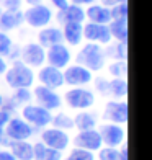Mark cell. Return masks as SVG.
Instances as JSON below:
<instances>
[{"label":"cell","instance_id":"d590c367","mask_svg":"<svg viewBox=\"0 0 152 160\" xmlns=\"http://www.w3.org/2000/svg\"><path fill=\"white\" fill-rule=\"evenodd\" d=\"M8 119H10V113L5 111V110H0V129L5 128V124L8 122Z\"/></svg>","mask_w":152,"mask_h":160},{"label":"cell","instance_id":"4dcf8cb0","mask_svg":"<svg viewBox=\"0 0 152 160\" xmlns=\"http://www.w3.org/2000/svg\"><path fill=\"white\" fill-rule=\"evenodd\" d=\"M69 158L70 160H95V155H93V152H90V150L75 147V149L70 150Z\"/></svg>","mask_w":152,"mask_h":160},{"label":"cell","instance_id":"b9f144b4","mask_svg":"<svg viewBox=\"0 0 152 160\" xmlns=\"http://www.w3.org/2000/svg\"><path fill=\"white\" fill-rule=\"evenodd\" d=\"M70 2L75 5H92L93 0H70Z\"/></svg>","mask_w":152,"mask_h":160},{"label":"cell","instance_id":"4316f807","mask_svg":"<svg viewBox=\"0 0 152 160\" xmlns=\"http://www.w3.org/2000/svg\"><path fill=\"white\" fill-rule=\"evenodd\" d=\"M128 93V82L124 78H113L108 82V95L113 98H124Z\"/></svg>","mask_w":152,"mask_h":160},{"label":"cell","instance_id":"484cf974","mask_svg":"<svg viewBox=\"0 0 152 160\" xmlns=\"http://www.w3.org/2000/svg\"><path fill=\"white\" fill-rule=\"evenodd\" d=\"M105 52V57H111L114 61H126V56H128V42H123L118 41L114 44L108 46Z\"/></svg>","mask_w":152,"mask_h":160},{"label":"cell","instance_id":"d4e9b609","mask_svg":"<svg viewBox=\"0 0 152 160\" xmlns=\"http://www.w3.org/2000/svg\"><path fill=\"white\" fill-rule=\"evenodd\" d=\"M108 30L111 38L128 42V20H111L108 23Z\"/></svg>","mask_w":152,"mask_h":160},{"label":"cell","instance_id":"74e56055","mask_svg":"<svg viewBox=\"0 0 152 160\" xmlns=\"http://www.w3.org/2000/svg\"><path fill=\"white\" fill-rule=\"evenodd\" d=\"M51 3H53L56 8L62 10V8H66V7L69 5V0H51Z\"/></svg>","mask_w":152,"mask_h":160},{"label":"cell","instance_id":"d6986e66","mask_svg":"<svg viewBox=\"0 0 152 160\" xmlns=\"http://www.w3.org/2000/svg\"><path fill=\"white\" fill-rule=\"evenodd\" d=\"M62 41H64L62 31L59 28H54V26H44L38 34V44L43 46L44 49L54 46V44H61Z\"/></svg>","mask_w":152,"mask_h":160},{"label":"cell","instance_id":"2e32d148","mask_svg":"<svg viewBox=\"0 0 152 160\" xmlns=\"http://www.w3.org/2000/svg\"><path fill=\"white\" fill-rule=\"evenodd\" d=\"M38 80L41 82V85L48 87L51 90H56L64 85V75H62L61 69H56L53 65L41 67V70L38 72Z\"/></svg>","mask_w":152,"mask_h":160},{"label":"cell","instance_id":"ffe728a7","mask_svg":"<svg viewBox=\"0 0 152 160\" xmlns=\"http://www.w3.org/2000/svg\"><path fill=\"white\" fill-rule=\"evenodd\" d=\"M62 38L64 41L70 46H79L82 42V38H84V25L82 23H64V28H62Z\"/></svg>","mask_w":152,"mask_h":160},{"label":"cell","instance_id":"e575fe53","mask_svg":"<svg viewBox=\"0 0 152 160\" xmlns=\"http://www.w3.org/2000/svg\"><path fill=\"white\" fill-rule=\"evenodd\" d=\"M0 7L5 10H20L21 0H0Z\"/></svg>","mask_w":152,"mask_h":160},{"label":"cell","instance_id":"3957f363","mask_svg":"<svg viewBox=\"0 0 152 160\" xmlns=\"http://www.w3.org/2000/svg\"><path fill=\"white\" fill-rule=\"evenodd\" d=\"M64 100L74 110H89L95 105V95L82 87H72L64 93Z\"/></svg>","mask_w":152,"mask_h":160},{"label":"cell","instance_id":"83f0119b","mask_svg":"<svg viewBox=\"0 0 152 160\" xmlns=\"http://www.w3.org/2000/svg\"><path fill=\"white\" fill-rule=\"evenodd\" d=\"M51 122L54 124V128L62 129V131H66V129H72V128H74V119H72L67 113H62V111H61V113H57L56 116H53Z\"/></svg>","mask_w":152,"mask_h":160},{"label":"cell","instance_id":"f546056e","mask_svg":"<svg viewBox=\"0 0 152 160\" xmlns=\"http://www.w3.org/2000/svg\"><path fill=\"white\" fill-rule=\"evenodd\" d=\"M110 74L114 78H124L128 75V64H126V61H114L110 65Z\"/></svg>","mask_w":152,"mask_h":160},{"label":"cell","instance_id":"ba28073f","mask_svg":"<svg viewBox=\"0 0 152 160\" xmlns=\"http://www.w3.org/2000/svg\"><path fill=\"white\" fill-rule=\"evenodd\" d=\"M64 75V83H67L70 87H82V85H89L92 80H93V75L89 69L82 67L79 64H74V65H67L66 67V72H62Z\"/></svg>","mask_w":152,"mask_h":160},{"label":"cell","instance_id":"f6af8a7d","mask_svg":"<svg viewBox=\"0 0 152 160\" xmlns=\"http://www.w3.org/2000/svg\"><path fill=\"white\" fill-rule=\"evenodd\" d=\"M2 103H3V97L0 95V108H2Z\"/></svg>","mask_w":152,"mask_h":160},{"label":"cell","instance_id":"4fadbf2b","mask_svg":"<svg viewBox=\"0 0 152 160\" xmlns=\"http://www.w3.org/2000/svg\"><path fill=\"white\" fill-rule=\"evenodd\" d=\"M70 51L67 46H64L62 42L61 44H54L48 48V52H46V61L48 65H53L56 69H66L69 62H70Z\"/></svg>","mask_w":152,"mask_h":160},{"label":"cell","instance_id":"f35d334b","mask_svg":"<svg viewBox=\"0 0 152 160\" xmlns=\"http://www.w3.org/2000/svg\"><path fill=\"white\" fill-rule=\"evenodd\" d=\"M0 160H17L10 150H0Z\"/></svg>","mask_w":152,"mask_h":160},{"label":"cell","instance_id":"f1b7e54d","mask_svg":"<svg viewBox=\"0 0 152 160\" xmlns=\"http://www.w3.org/2000/svg\"><path fill=\"white\" fill-rule=\"evenodd\" d=\"M111 20H128V2L116 3L110 8Z\"/></svg>","mask_w":152,"mask_h":160},{"label":"cell","instance_id":"7c38bea8","mask_svg":"<svg viewBox=\"0 0 152 160\" xmlns=\"http://www.w3.org/2000/svg\"><path fill=\"white\" fill-rule=\"evenodd\" d=\"M103 119L114 122V124L128 122V103L126 101H116V100L108 101L103 110Z\"/></svg>","mask_w":152,"mask_h":160},{"label":"cell","instance_id":"52a82bcc","mask_svg":"<svg viewBox=\"0 0 152 160\" xmlns=\"http://www.w3.org/2000/svg\"><path fill=\"white\" fill-rule=\"evenodd\" d=\"M20 61L28 67H43L46 62V49L38 42H30L20 51Z\"/></svg>","mask_w":152,"mask_h":160},{"label":"cell","instance_id":"ab89813d","mask_svg":"<svg viewBox=\"0 0 152 160\" xmlns=\"http://www.w3.org/2000/svg\"><path fill=\"white\" fill-rule=\"evenodd\" d=\"M100 2L103 7H113V5L121 3V2H128V0H100Z\"/></svg>","mask_w":152,"mask_h":160},{"label":"cell","instance_id":"836d02e7","mask_svg":"<svg viewBox=\"0 0 152 160\" xmlns=\"http://www.w3.org/2000/svg\"><path fill=\"white\" fill-rule=\"evenodd\" d=\"M108 82H110V80H106L103 77H98L95 80V90L100 92V95L108 97Z\"/></svg>","mask_w":152,"mask_h":160},{"label":"cell","instance_id":"9c48e42d","mask_svg":"<svg viewBox=\"0 0 152 160\" xmlns=\"http://www.w3.org/2000/svg\"><path fill=\"white\" fill-rule=\"evenodd\" d=\"M98 134L101 137V142H103L106 147H119V145L124 142V129L119 124H100L98 128Z\"/></svg>","mask_w":152,"mask_h":160},{"label":"cell","instance_id":"603a6c76","mask_svg":"<svg viewBox=\"0 0 152 160\" xmlns=\"http://www.w3.org/2000/svg\"><path fill=\"white\" fill-rule=\"evenodd\" d=\"M10 152L17 160H33V145L26 141H12Z\"/></svg>","mask_w":152,"mask_h":160},{"label":"cell","instance_id":"5bb4252c","mask_svg":"<svg viewBox=\"0 0 152 160\" xmlns=\"http://www.w3.org/2000/svg\"><path fill=\"white\" fill-rule=\"evenodd\" d=\"M84 38L89 42H97V44H108L111 41V34L108 30V25L92 23L89 21L84 25Z\"/></svg>","mask_w":152,"mask_h":160},{"label":"cell","instance_id":"30bf717a","mask_svg":"<svg viewBox=\"0 0 152 160\" xmlns=\"http://www.w3.org/2000/svg\"><path fill=\"white\" fill-rule=\"evenodd\" d=\"M41 142L48 145L51 149H56V150H66L67 145L70 142V137L67 136L66 131L62 129H57V128H51V129H44L41 132Z\"/></svg>","mask_w":152,"mask_h":160},{"label":"cell","instance_id":"7bdbcfd3","mask_svg":"<svg viewBox=\"0 0 152 160\" xmlns=\"http://www.w3.org/2000/svg\"><path fill=\"white\" fill-rule=\"evenodd\" d=\"M5 70H7V62H5L3 57H0V75L5 74Z\"/></svg>","mask_w":152,"mask_h":160},{"label":"cell","instance_id":"7dc6e473","mask_svg":"<svg viewBox=\"0 0 152 160\" xmlns=\"http://www.w3.org/2000/svg\"><path fill=\"white\" fill-rule=\"evenodd\" d=\"M0 13H2V7H0Z\"/></svg>","mask_w":152,"mask_h":160},{"label":"cell","instance_id":"1f68e13d","mask_svg":"<svg viewBox=\"0 0 152 160\" xmlns=\"http://www.w3.org/2000/svg\"><path fill=\"white\" fill-rule=\"evenodd\" d=\"M12 46H13V42L10 39V36L7 33H3V31H0V57L8 56Z\"/></svg>","mask_w":152,"mask_h":160},{"label":"cell","instance_id":"8d00e7d4","mask_svg":"<svg viewBox=\"0 0 152 160\" xmlns=\"http://www.w3.org/2000/svg\"><path fill=\"white\" fill-rule=\"evenodd\" d=\"M118 160H128V144L123 142L121 149L118 150Z\"/></svg>","mask_w":152,"mask_h":160},{"label":"cell","instance_id":"277c9868","mask_svg":"<svg viewBox=\"0 0 152 160\" xmlns=\"http://www.w3.org/2000/svg\"><path fill=\"white\" fill-rule=\"evenodd\" d=\"M21 116H23V119L28 124L34 128H46L48 124H51V119H53L51 111H48L46 108H43L39 105H31V103L23 106Z\"/></svg>","mask_w":152,"mask_h":160},{"label":"cell","instance_id":"8fae6325","mask_svg":"<svg viewBox=\"0 0 152 160\" xmlns=\"http://www.w3.org/2000/svg\"><path fill=\"white\" fill-rule=\"evenodd\" d=\"M33 97L36 98L38 105L46 108L48 111H53V110H59L61 105H62V100L61 97L57 95L54 90L48 88L44 85H38L34 87V92H33Z\"/></svg>","mask_w":152,"mask_h":160},{"label":"cell","instance_id":"8992f818","mask_svg":"<svg viewBox=\"0 0 152 160\" xmlns=\"http://www.w3.org/2000/svg\"><path fill=\"white\" fill-rule=\"evenodd\" d=\"M3 131L10 141H28L33 136V126L21 118H10Z\"/></svg>","mask_w":152,"mask_h":160},{"label":"cell","instance_id":"9a60e30c","mask_svg":"<svg viewBox=\"0 0 152 160\" xmlns=\"http://www.w3.org/2000/svg\"><path fill=\"white\" fill-rule=\"evenodd\" d=\"M74 145L79 149H85V150H100L103 142L98 134L97 129H89V131H79L77 136L74 137Z\"/></svg>","mask_w":152,"mask_h":160},{"label":"cell","instance_id":"44dd1931","mask_svg":"<svg viewBox=\"0 0 152 160\" xmlns=\"http://www.w3.org/2000/svg\"><path fill=\"white\" fill-rule=\"evenodd\" d=\"M85 18H89L92 23L108 25L111 21L110 8H108V7H103V5H90L85 12Z\"/></svg>","mask_w":152,"mask_h":160},{"label":"cell","instance_id":"bcb514c9","mask_svg":"<svg viewBox=\"0 0 152 160\" xmlns=\"http://www.w3.org/2000/svg\"><path fill=\"white\" fill-rule=\"evenodd\" d=\"M64 160H70V158H69V157H67V158H64Z\"/></svg>","mask_w":152,"mask_h":160},{"label":"cell","instance_id":"ee69618b","mask_svg":"<svg viewBox=\"0 0 152 160\" xmlns=\"http://www.w3.org/2000/svg\"><path fill=\"white\" fill-rule=\"evenodd\" d=\"M25 2L31 7V5H39V3H43V0H25Z\"/></svg>","mask_w":152,"mask_h":160},{"label":"cell","instance_id":"5b68a950","mask_svg":"<svg viewBox=\"0 0 152 160\" xmlns=\"http://www.w3.org/2000/svg\"><path fill=\"white\" fill-rule=\"evenodd\" d=\"M23 20L31 28H44L53 20V10L46 5H31L26 12H23Z\"/></svg>","mask_w":152,"mask_h":160},{"label":"cell","instance_id":"ac0fdd59","mask_svg":"<svg viewBox=\"0 0 152 160\" xmlns=\"http://www.w3.org/2000/svg\"><path fill=\"white\" fill-rule=\"evenodd\" d=\"M57 21L59 23H70V21H74V23H84L85 20V10L82 8L80 5H75V3H70L67 5L66 8L59 10L57 13Z\"/></svg>","mask_w":152,"mask_h":160},{"label":"cell","instance_id":"cb8c5ba5","mask_svg":"<svg viewBox=\"0 0 152 160\" xmlns=\"http://www.w3.org/2000/svg\"><path fill=\"white\" fill-rule=\"evenodd\" d=\"M97 126V114L89 113V111H80L75 114L74 118V128L79 131H89V129H95Z\"/></svg>","mask_w":152,"mask_h":160},{"label":"cell","instance_id":"e0dca14e","mask_svg":"<svg viewBox=\"0 0 152 160\" xmlns=\"http://www.w3.org/2000/svg\"><path fill=\"white\" fill-rule=\"evenodd\" d=\"M25 23L21 10H2L0 13V31L17 30Z\"/></svg>","mask_w":152,"mask_h":160},{"label":"cell","instance_id":"7a4b0ae2","mask_svg":"<svg viewBox=\"0 0 152 160\" xmlns=\"http://www.w3.org/2000/svg\"><path fill=\"white\" fill-rule=\"evenodd\" d=\"M5 82L10 88H30L34 82V74L31 67H28L20 59L13 61V65L5 70Z\"/></svg>","mask_w":152,"mask_h":160},{"label":"cell","instance_id":"6da1fadb","mask_svg":"<svg viewBox=\"0 0 152 160\" xmlns=\"http://www.w3.org/2000/svg\"><path fill=\"white\" fill-rule=\"evenodd\" d=\"M75 62L90 72H98L105 67L106 57L100 44L97 42H87L75 56Z\"/></svg>","mask_w":152,"mask_h":160},{"label":"cell","instance_id":"d6a6232c","mask_svg":"<svg viewBox=\"0 0 152 160\" xmlns=\"http://www.w3.org/2000/svg\"><path fill=\"white\" fill-rule=\"evenodd\" d=\"M98 158H100V160H118V149H116V147L100 149Z\"/></svg>","mask_w":152,"mask_h":160},{"label":"cell","instance_id":"60d3db41","mask_svg":"<svg viewBox=\"0 0 152 160\" xmlns=\"http://www.w3.org/2000/svg\"><path fill=\"white\" fill-rule=\"evenodd\" d=\"M12 141L7 137V134H5V131L3 129H0V145H8Z\"/></svg>","mask_w":152,"mask_h":160},{"label":"cell","instance_id":"7402d4cb","mask_svg":"<svg viewBox=\"0 0 152 160\" xmlns=\"http://www.w3.org/2000/svg\"><path fill=\"white\" fill-rule=\"evenodd\" d=\"M33 160H62V152L51 149L43 142H36L33 145Z\"/></svg>","mask_w":152,"mask_h":160}]
</instances>
